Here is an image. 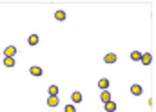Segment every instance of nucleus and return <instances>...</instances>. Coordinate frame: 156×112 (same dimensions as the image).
<instances>
[{"label": "nucleus", "mask_w": 156, "mask_h": 112, "mask_svg": "<svg viewBox=\"0 0 156 112\" xmlns=\"http://www.w3.org/2000/svg\"><path fill=\"white\" fill-rule=\"evenodd\" d=\"M15 54H16V47L15 45H7L4 49V56L6 58H15Z\"/></svg>", "instance_id": "f257e3e1"}, {"label": "nucleus", "mask_w": 156, "mask_h": 112, "mask_svg": "<svg viewBox=\"0 0 156 112\" xmlns=\"http://www.w3.org/2000/svg\"><path fill=\"white\" fill-rule=\"evenodd\" d=\"M140 62H142L143 65H149V63L152 62V54H151V53H142V58H140Z\"/></svg>", "instance_id": "f03ea898"}, {"label": "nucleus", "mask_w": 156, "mask_h": 112, "mask_svg": "<svg viewBox=\"0 0 156 112\" xmlns=\"http://www.w3.org/2000/svg\"><path fill=\"white\" fill-rule=\"evenodd\" d=\"M142 92H143V89H142V85H138V83H134V85H131V94H132V96H142Z\"/></svg>", "instance_id": "7ed1b4c3"}, {"label": "nucleus", "mask_w": 156, "mask_h": 112, "mask_svg": "<svg viewBox=\"0 0 156 112\" xmlns=\"http://www.w3.org/2000/svg\"><path fill=\"white\" fill-rule=\"evenodd\" d=\"M58 103H60L58 96H49L47 98V107H58Z\"/></svg>", "instance_id": "20e7f679"}, {"label": "nucleus", "mask_w": 156, "mask_h": 112, "mask_svg": "<svg viewBox=\"0 0 156 112\" xmlns=\"http://www.w3.org/2000/svg\"><path fill=\"white\" fill-rule=\"evenodd\" d=\"M100 99H102V103L105 105V103H109L111 101V92L109 90H102V96H100Z\"/></svg>", "instance_id": "39448f33"}, {"label": "nucleus", "mask_w": 156, "mask_h": 112, "mask_svg": "<svg viewBox=\"0 0 156 112\" xmlns=\"http://www.w3.org/2000/svg\"><path fill=\"white\" fill-rule=\"evenodd\" d=\"M103 62H105V63H116V54H114V53H107L105 58H103Z\"/></svg>", "instance_id": "423d86ee"}, {"label": "nucleus", "mask_w": 156, "mask_h": 112, "mask_svg": "<svg viewBox=\"0 0 156 112\" xmlns=\"http://www.w3.org/2000/svg\"><path fill=\"white\" fill-rule=\"evenodd\" d=\"M29 73L33 74V76H42V73H44V70H42V67H38V65H33V67L29 69Z\"/></svg>", "instance_id": "0eeeda50"}, {"label": "nucleus", "mask_w": 156, "mask_h": 112, "mask_svg": "<svg viewBox=\"0 0 156 112\" xmlns=\"http://www.w3.org/2000/svg\"><path fill=\"white\" fill-rule=\"evenodd\" d=\"M82 98H84V96H82V92H78V90H75V92L71 94L73 103H80V101H82Z\"/></svg>", "instance_id": "6e6552de"}, {"label": "nucleus", "mask_w": 156, "mask_h": 112, "mask_svg": "<svg viewBox=\"0 0 156 112\" xmlns=\"http://www.w3.org/2000/svg\"><path fill=\"white\" fill-rule=\"evenodd\" d=\"M98 87H100L102 90H107V87H109V80H107V78H102V80L98 81Z\"/></svg>", "instance_id": "1a4fd4ad"}, {"label": "nucleus", "mask_w": 156, "mask_h": 112, "mask_svg": "<svg viewBox=\"0 0 156 112\" xmlns=\"http://www.w3.org/2000/svg\"><path fill=\"white\" fill-rule=\"evenodd\" d=\"M105 110L107 112H114V110H116V101H109V103H105Z\"/></svg>", "instance_id": "9d476101"}, {"label": "nucleus", "mask_w": 156, "mask_h": 112, "mask_svg": "<svg viewBox=\"0 0 156 112\" xmlns=\"http://www.w3.org/2000/svg\"><path fill=\"white\" fill-rule=\"evenodd\" d=\"M55 18L60 20V22H62V20H66V11H64V9H58V11L55 13Z\"/></svg>", "instance_id": "9b49d317"}, {"label": "nucleus", "mask_w": 156, "mask_h": 112, "mask_svg": "<svg viewBox=\"0 0 156 112\" xmlns=\"http://www.w3.org/2000/svg\"><path fill=\"white\" fill-rule=\"evenodd\" d=\"M140 58H142L140 51H132V53H131V60H132V62H140Z\"/></svg>", "instance_id": "f8f14e48"}, {"label": "nucleus", "mask_w": 156, "mask_h": 112, "mask_svg": "<svg viewBox=\"0 0 156 112\" xmlns=\"http://www.w3.org/2000/svg\"><path fill=\"white\" fill-rule=\"evenodd\" d=\"M27 42H29V45H36V44H38V36H36V35H31V36L27 38Z\"/></svg>", "instance_id": "ddd939ff"}, {"label": "nucleus", "mask_w": 156, "mask_h": 112, "mask_svg": "<svg viewBox=\"0 0 156 112\" xmlns=\"http://www.w3.org/2000/svg\"><path fill=\"white\" fill-rule=\"evenodd\" d=\"M4 65L6 67H15V58H4Z\"/></svg>", "instance_id": "4468645a"}, {"label": "nucleus", "mask_w": 156, "mask_h": 112, "mask_svg": "<svg viewBox=\"0 0 156 112\" xmlns=\"http://www.w3.org/2000/svg\"><path fill=\"white\" fill-rule=\"evenodd\" d=\"M49 96H58V87L56 85H51L49 87Z\"/></svg>", "instance_id": "2eb2a0df"}, {"label": "nucleus", "mask_w": 156, "mask_h": 112, "mask_svg": "<svg viewBox=\"0 0 156 112\" xmlns=\"http://www.w3.org/2000/svg\"><path fill=\"white\" fill-rule=\"evenodd\" d=\"M66 112H76L75 105H73V103H71V105H67V107H66Z\"/></svg>", "instance_id": "dca6fc26"}]
</instances>
